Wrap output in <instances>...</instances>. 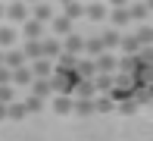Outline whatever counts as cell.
<instances>
[{
    "label": "cell",
    "mask_w": 153,
    "mask_h": 141,
    "mask_svg": "<svg viewBox=\"0 0 153 141\" xmlns=\"http://www.w3.org/2000/svg\"><path fill=\"white\" fill-rule=\"evenodd\" d=\"M16 82H19V85H25V82H31V72H19V75H16Z\"/></svg>",
    "instance_id": "6da1fadb"
}]
</instances>
